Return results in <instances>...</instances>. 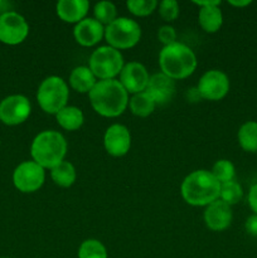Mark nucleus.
I'll list each match as a JSON object with an SVG mask.
<instances>
[{
  "label": "nucleus",
  "mask_w": 257,
  "mask_h": 258,
  "mask_svg": "<svg viewBox=\"0 0 257 258\" xmlns=\"http://www.w3.org/2000/svg\"><path fill=\"white\" fill-rule=\"evenodd\" d=\"M256 154H257V153H256Z\"/></svg>",
  "instance_id": "c9c22d12"
},
{
  "label": "nucleus",
  "mask_w": 257,
  "mask_h": 258,
  "mask_svg": "<svg viewBox=\"0 0 257 258\" xmlns=\"http://www.w3.org/2000/svg\"><path fill=\"white\" fill-rule=\"evenodd\" d=\"M229 5H232V7H236V8H244L247 7V5L251 4V0H242V2H236V0H229L228 2Z\"/></svg>",
  "instance_id": "72a5a7b5"
},
{
  "label": "nucleus",
  "mask_w": 257,
  "mask_h": 258,
  "mask_svg": "<svg viewBox=\"0 0 257 258\" xmlns=\"http://www.w3.org/2000/svg\"><path fill=\"white\" fill-rule=\"evenodd\" d=\"M149 76L148 70L145 66L139 62H130L123 66L122 71L120 73V83L125 88L127 93H136L145 92L148 87Z\"/></svg>",
  "instance_id": "ddd939ff"
},
{
  "label": "nucleus",
  "mask_w": 257,
  "mask_h": 258,
  "mask_svg": "<svg viewBox=\"0 0 257 258\" xmlns=\"http://www.w3.org/2000/svg\"><path fill=\"white\" fill-rule=\"evenodd\" d=\"M242 197H243V189H242L241 184L236 180L228 181V183L221 184V194H219V199L228 204L229 207L234 206L238 202H241Z\"/></svg>",
  "instance_id": "b1692460"
},
{
  "label": "nucleus",
  "mask_w": 257,
  "mask_h": 258,
  "mask_svg": "<svg viewBox=\"0 0 257 258\" xmlns=\"http://www.w3.org/2000/svg\"><path fill=\"white\" fill-rule=\"evenodd\" d=\"M233 219L232 209L228 204L221 199L213 202L206 207L204 211V223L207 228L213 232H222L228 228Z\"/></svg>",
  "instance_id": "4468645a"
},
{
  "label": "nucleus",
  "mask_w": 257,
  "mask_h": 258,
  "mask_svg": "<svg viewBox=\"0 0 257 258\" xmlns=\"http://www.w3.org/2000/svg\"><path fill=\"white\" fill-rule=\"evenodd\" d=\"M78 258H107V249L98 239H86L78 248Z\"/></svg>",
  "instance_id": "393cba45"
},
{
  "label": "nucleus",
  "mask_w": 257,
  "mask_h": 258,
  "mask_svg": "<svg viewBox=\"0 0 257 258\" xmlns=\"http://www.w3.org/2000/svg\"><path fill=\"white\" fill-rule=\"evenodd\" d=\"M159 64L161 73L171 80H184L196 71L197 57L188 45L175 42L160 50Z\"/></svg>",
  "instance_id": "7ed1b4c3"
},
{
  "label": "nucleus",
  "mask_w": 257,
  "mask_h": 258,
  "mask_svg": "<svg viewBox=\"0 0 257 258\" xmlns=\"http://www.w3.org/2000/svg\"><path fill=\"white\" fill-rule=\"evenodd\" d=\"M90 3L87 0H60L57 4V14L66 23H80L86 19Z\"/></svg>",
  "instance_id": "f3484780"
},
{
  "label": "nucleus",
  "mask_w": 257,
  "mask_h": 258,
  "mask_svg": "<svg viewBox=\"0 0 257 258\" xmlns=\"http://www.w3.org/2000/svg\"><path fill=\"white\" fill-rule=\"evenodd\" d=\"M50 178L54 181L55 185L60 186V188H70L75 184L77 173H76L73 164L65 160L50 169Z\"/></svg>",
  "instance_id": "412c9836"
},
{
  "label": "nucleus",
  "mask_w": 257,
  "mask_h": 258,
  "mask_svg": "<svg viewBox=\"0 0 257 258\" xmlns=\"http://www.w3.org/2000/svg\"><path fill=\"white\" fill-rule=\"evenodd\" d=\"M181 197L193 207H207L218 201L221 183L208 170H196L184 178L180 186Z\"/></svg>",
  "instance_id": "f03ea898"
},
{
  "label": "nucleus",
  "mask_w": 257,
  "mask_h": 258,
  "mask_svg": "<svg viewBox=\"0 0 257 258\" xmlns=\"http://www.w3.org/2000/svg\"><path fill=\"white\" fill-rule=\"evenodd\" d=\"M238 144L247 153H257V122L247 121L239 127L237 134Z\"/></svg>",
  "instance_id": "4be33fe9"
},
{
  "label": "nucleus",
  "mask_w": 257,
  "mask_h": 258,
  "mask_svg": "<svg viewBox=\"0 0 257 258\" xmlns=\"http://www.w3.org/2000/svg\"><path fill=\"white\" fill-rule=\"evenodd\" d=\"M105 38L108 45L115 49H128L135 47L141 38V28L130 18H116L105 28Z\"/></svg>",
  "instance_id": "0eeeda50"
},
{
  "label": "nucleus",
  "mask_w": 257,
  "mask_h": 258,
  "mask_svg": "<svg viewBox=\"0 0 257 258\" xmlns=\"http://www.w3.org/2000/svg\"><path fill=\"white\" fill-rule=\"evenodd\" d=\"M67 141L58 131H42L34 138L30 148L33 161L43 169H53L65 161L67 154Z\"/></svg>",
  "instance_id": "20e7f679"
},
{
  "label": "nucleus",
  "mask_w": 257,
  "mask_h": 258,
  "mask_svg": "<svg viewBox=\"0 0 257 258\" xmlns=\"http://www.w3.org/2000/svg\"><path fill=\"white\" fill-rule=\"evenodd\" d=\"M158 39L163 43L164 47L176 42V32L171 25H163L158 30Z\"/></svg>",
  "instance_id": "c756f323"
},
{
  "label": "nucleus",
  "mask_w": 257,
  "mask_h": 258,
  "mask_svg": "<svg viewBox=\"0 0 257 258\" xmlns=\"http://www.w3.org/2000/svg\"><path fill=\"white\" fill-rule=\"evenodd\" d=\"M88 97L93 110L108 118L122 115L128 105V93L117 80L98 81Z\"/></svg>",
  "instance_id": "f257e3e1"
},
{
  "label": "nucleus",
  "mask_w": 257,
  "mask_h": 258,
  "mask_svg": "<svg viewBox=\"0 0 257 258\" xmlns=\"http://www.w3.org/2000/svg\"><path fill=\"white\" fill-rule=\"evenodd\" d=\"M211 173L213 174V176L219 183L223 184L234 180L236 169H234V165L232 164V161L227 160V159H221V160H218L214 164Z\"/></svg>",
  "instance_id": "bb28decb"
},
{
  "label": "nucleus",
  "mask_w": 257,
  "mask_h": 258,
  "mask_svg": "<svg viewBox=\"0 0 257 258\" xmlns=\"http://www.w3.org/2000/svg\"><path fill=\"white\" fill-rule=\"evenodd\" d=\"M58 125L67 131H76L83 125L85 116L76 106H66L55 115Z\"/></svg>",
  "instance_id": "aec40b11"
},
{
  "label": "nucleus",
  "mask_w": 257,
  "mask_h": 258,
  "mask_svg": "<svg viewBox=\"0 0 257 258\" xmlns=\"http://www.w3.org/2000/svg\"><path fill=\"white\" fill-rule=\"evenodd\" d=\"M123 57L120 50L110 47V45H102L97 48L91 54L88 67L92 71L96 78L103 80H115L122 71Z\"/></svg>",
  "instance_id": "423d86ee"
},
{
  "label": "nucleus",
  "mask_w": 257,
  "mask_h": 258,
  "mask_svg": "<svg viewBox=\"0 0 257 258\" xmlns=\"http://www.w3.org/2000/svg\"><path fill=\"white\" fill-rule=\"evenodd\" d=\"M198 22L204 32H218L223 24V14H222V10L219 9V5H209V7L201 8Z\"/></svg>",
  "instance_id": "6ab92c4d"
},
{
  "label": "nucleus",
  "mask_w": 257,
  "mask_h": 258,
  "mask_svg": "<svg viewBox=\"0 0 257 258\" xmlns=\"http://www.w3.org/2000/svg\"><path fill=\"white\" fill-rule=\"evenodd\" d=\"M73 35L76 42L82 47H93L105 37V27L95 18H86L76 24Z\"/></svg>",
  "instance_id": "2eb2a0df"
},
{
  "label": "nucleus",
  "mask_w": 257,
  "mask_h": 258,
  "mask_svg": "<svg viewBox=\"0 0 257 258\" xmlns=\"http://www.w3.org/2000/svg\"><path fill=\"white\" fill-rule=\"evenodd\" d=\"M29 33L27 20L15 12L0 15V42L8 45L20 44Z\"/></svg>",
  "instance_id": "9d476101"
},
{
  "label": "nucleus",
  "mask_w": 257,
  "mask_h": 258,
  "mask_svg": "<svg viewBox=\"0 0 257 258\" xmlns=\"http://www.w3.org/2000/svg\"><path fill=\"white\" fill-rule=\"evenodd\" d=\"M30 111L32 105L25 96H9L0 102V121L9 126L20 125L29 117Z\"/></svg>",
  "instance_id": "9b49d317"
},
{
  "label": "nucleus",
  "mask_w": 257,
  "mask_h": 258,
  "mask_svg": "<svg viewBox=\"0 0 257 258\" xmlns=\"http://www.w3.org/2000/svg\"><path fill=\"white\" fill-rule=\"evenodd\" d=\"M194 4L201 8H204L209 7V5H221V2L219 0H206V2H194Z\"/></svg>",
  "instance_id": "473e14b6"
},
{
  "label": "nucleus",
  "mask_w": 257,
  "mask_h": 258,
  "mask_svg": "<svg viewBox=\"0 0 257 258\" xmlns=\"http://www.w3.org/2000/svg\"><path fill=\"white\" fill-rule=\"evenodd\" d=\"M244 228H246L247 233L257 237V214H253V216L247 218L246 223H244Z\"/></svg>",
  "instance_id": "2f4dec72"
},
{
  "label": "nucleus",
  "mask_w": 257,
  "mask_h": 258,
  "mask_svg": "<svg viewBox=\"0 0 257 258\" xmlns=\"http://www.w3.org/2000/svg\"><path fill=\"white\" fill-rule=\"evenodd\" d=\"M159 13L165 22H173L179 15V4L175 0H163L159 4Z\"/></svg>",
  "instance_id": "c85d7f7f"
},
{
  "label": "nucleus",
  "mask_w": 257,
  "mask_h": 258,
  "mask_svg": "<svg viewBox=\"0 0 257 258\" xmlns=\"http://www.w3.org/2000/svg\"><path fill=\"white\" fill-rule=\"evenodd\" d=\"M126 7L136 17H148L158 7L156 0H128Z\"/></svg>",
  "instance_id": "cd10ccee"
},
{
  "label": "nucleus",
  "mask_w": 257,
  "mask_h": 258,
  "mask_svg": "<svg viewBox=\"0 0 257 258\" xmlns=\"http://www.w3.org/2000/svg\"><path fill=\"white\" fill-rule=\"evenodd\" d=\"M128 105H130L131 112L135 116H139V117H148L154 112L156 107L155 101L146 92L134 95Z\"/></svg>",
  "instance_id": "5701e85b"
},
{
  "label": "nucleus",
  "mask_w": 257,
  "mask_h": 258,
  "mask_svg": "<svg viewBox=\"0 0 257 258\" xmlns=\"http://www.w3.org/2000/svg\"><path fill=\"white\" fill-rule=\"evenodd\" d=\"M229 91V78L219 70H211L204 73L197 86L199 97L208 101H219Z\"/></svg>",
  "instance_id": "1a4fd4ad"
},
{
  "label": "nucleus",
  "mask_w": 257,
  "mask_h": 258,
  "mask_svg": "<svg viewBox=\"0 0 257 258\" xmlns=\"http://www.w3.org/2000/svg\"><path fill=\"white\" fill-rule=\"evenodd\" d=\"M96 83H97V81H96L95 75L90 70V67L80 66V67H76L71 72L70 85L77 92L90 93L91 90L95 87Z\"/></svg>",
  "instance_id": "a211bd4d"
},
{
  "label": "nucleus",
  "mask_w": 257,
  "mask_h": 258,
  "mask_svg": "<svg viewBox=\"0 0 257 258\" xmlns=\"http://www.w3.org/2000/svg\"><path fill=\"white\" fill-rule=\"evenodd\" d=\"M145 92L150 95L156 105H165L170 102L175 95V81L164 73H156L149 80Z\"/></svg>",
  "instance_id": "dca6fc26"
},
{
  "label": "nucleus",
  "mask_w": 257,
  "mask_h": 258,
  "mask_svg": "<svg viewBox=\"0 0 257 258\" xmlns=\"http://www.w3.org/2000/svg\"><path fill=\"white\" fill-rule=\"evenodd\" d=\"M68 98L70 91L67 83L58 76L47 77L38 88V103L44 112L50 115H57L62 108H65L67 106Z\"/></svg>",
  "instance_id": "39448f33"
},
{
  "label": "nucleus",
  "mask_w": 257,
  "mask_h": 258,
  "mask_svg": "<svg viewBox=\"0 0 257 258\" xmlns=\"http://www.w3.org/2000/svg\"><path fill=\"white\" fill-rule=\"evenodd\" d=\"M247 201H248V206L252 209V212L254 214H257V183L253 184L251 186V189H249Z\"/></svg>",
  "instance_id": "7c9ffc66"
},
{
  "label": "nucleus",
  "mask_w": 257,
  "mask_h": 258,
  "mask_svg": "<svg viewBox=\"0 0 257 258\" xmlns=\"http://www.w3.org/2000/svg\"><path fill=\"white\" fill-rule=\"evenodd\" d=\"M93 14H95V19L98 23L107 27L108 24H111L117 18V10H116V7L113 3L100 2L95 5Z\"/></svg>",
  "instance_id": "a878e982"
},
{
  "label": "nucleus",
  "mask_w": 257,
  "mask_h": 258,
  "mask_svg": "<svg viewBox=\"0 0 257 258\" xmlns=\"http://www.w3.org/2000/svg\"><path fill=\"white\" fill-rule=\"evenodd\" d=\"M7 7H8V3L0 2V12H3V14H4V13H7L5 12V10H7Z\"/></svg>",
  "instance_id": "f704fd0d"
},
{
  "label": "nucleus",
  "mask_w": 257,
  "mask_h": 258,
  "mask_svg": "<svg viewBox=\"0 0 257 258\" xmlns=\"http://www.w3.org/2000/svg\"><path fill=\"white\" fill-rule=\"evenodd\" d=\"M103 146L108 155L121 158L130 151L131 134L126 126L113 123L106 130L103 136Z\"/></svg>",
  "instance_id": "f8f14e48"
},
{
  "label": "nucleus",
  "mask_w": 257,
  "mask_h": 258,
  "mask_svg": "<svg viewBox=\"0 0 257 258\" xmlns=\"http://www.w3.org/2000/svg\"><path fill=\"white\" fill-rule=\"evenodd\" d=\"M45 180V171L35 161L19 164L13 174V183L22 193H34L39 190Z\"/></svg>",
  "instance_id": "6e6552de"
}]
</instances>
